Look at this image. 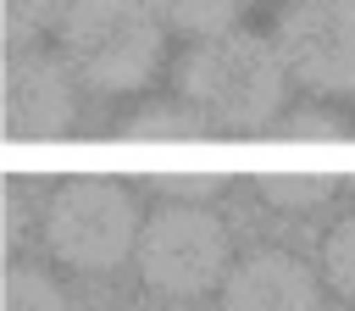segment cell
Masks as SVG:
<instances>
[{"instance_id": "obj_10", "label": "cell", "mask_w": 355, "mask_h": 311, "mask_svg": "<svg viewBox=\"0 0 355 311\" xmlns=\"http://www.w3.org/2000/svg\"><path fill=\"white\" fill-rule=\"evenodd\" d=\"M261 194L283 211H311L333 194V178L327 172H261Z\"/></svg>"}, {"instance_id": "obj_7", "label": "cell", "mask_w": 355, "mask_h": 311, "mask_svg": "<svg viewBox=\"0 0 355 311\" xmlns=\"http://www.w3.org/2000/svg\"><path fill=\"white\" fill-rule=\"evenodd\" d=\"M222 311H316V278L294 255L261 250L227 272Z\"/></svg>"}, {"instance_id": "obj_2", "label": "cell", "mask_w": 355, "mask_h": 311, "mask_svg": "<svg viewBox=\"0 0 355 311\" xmlns=\"http://www.w3.org/2000/svg\"><path fill=\"white\" fill-rule=\"evenodd\" d=\"M166 28L150 0H72L61 11V61L100 94H128L161 67Z\"/></svg>"}, {"instance_id": "obj_5", "label": "cell", "mask_w": 355, "mask_h": 311, "mask_svg": "<svg viewBox=\"0 0 355 311\" xmlns=\"http://www.w3.org/2000/svg\"><path fill=\"white\" fill-rule=\"evenodd\" d=\"M283 78L316 94H355V0H294L272 39Z\"/></svg>"}, {"instance_id": "obj_13", "label": "cell", "mask_w": 355, "mask_h": 311, "mask_svg": "<svg viewBox=\"0 0 355 311\" xmlns=\"http://www.w3.org/2000/svg\"><path fill=\"white\" fill-rule=\"evenodd\" d=\"M327 283L355 300V217H344L333 233H327Z\"/></svg>"}, {"instance_id": "obj_1", "label": "cell", "mask_w": 355, "mask_h": 311, "mask_svg": "<svg viewBox=\"0 0 355 311\" xmlns=\"http://www.w3.org/2000/svg\"><path fill=\"white\" fill-rule=\"evenodd\" d=\"M183 106L211 128H266L283 106V61L261 33H205L178 67Z\"/></svg>"}, {"instance_id": "obj_12", "label": "cell", "mask_w": 355, "mask_h": 311, "mask_svg": "<svg viewBox=\"0 0 355 311\" xmlns=\"http://www.w3.org/2000/svg\"><path fill=\"white\" fill-rule=\"evenodd\" d=\"M266 139H316V144H338V139H349V128L338 122V117H327V111H288V117H272L266 122Z\"/></svg>"}, {"instance_id": "obj_6", "label": "cell", "mask_w": 355, "mask_h": 311, "mask_svg": "<svg viewBox=\"0 0 355 311\" xmlns=\"http://www.w3.org/2000/svg\"><path fill=\"white\" fill-rule=\"evenodd\" d=\"M72 72L50 50H17L6 67V133L11 139H55L72 122Z\"/></svg>"}, {"instance_id": "obj_15", "label": "cell", "mask_w": 355, "mask_h": 311, "mask_svg": "<svg viewBox=\"0 0 355 311\" xmlns=\"http://www.w3.org/2000/svg\"><path fill=\"white\" fill-rule=\"evenodd\" d=\"M222 178L216 172H161V189L166 194H183V200H205Z\"/></svg>"}, {"instance_id": "obj_11", "label": "cell", "mask_w": 355, "mask_h": 311, "mask_svg": "<svg viewBox=\"0 0 355 311\" xmlns=\"http://www.w3.org/2000/svg\"><path fill=\"white\" fill-rule=\"evenodd\" d=\"M6 311H67V300L39 267H11L6 272Z\"/></svg>"}, {"instance_id": "obj_14", "label": "cell", "mask_w": 355, "mask_h": 311, "mask_svg": "<svg viewBox=\"0 0 355 311\" xmlns=\"http://www.w3.org/2000/svg\"><path fill=\"white\" fill-rule=\"evenodd\" d=\"M55 11H61V0H6V39H11V50H22L44 22H55Z\"/></svg>"}, {"instance_id": "obj_9", "label": "cell", "mask_w": 355, "mask_h": 311, "mask_svg": "<svg viewBox=\"0 0 355 311\" xmlns=\"http://www.w3.org/2000/svg\"><path fill=\"white\" fill-rule=\"evenodd\" d=\"M244 0H150V11L161 17V28H178V33H222L233 17H239Z\"/></svg>"}, {"instance_id": "obj_3", "label": "cell", "mask_w": 355, "mask_h": 311, "mask_svg": "<svg viewBox=\"0 0 355 311\" xmlns=\"http://www.w3.org/2000/svg\"><path fill=\"white\" fill-rule=\"evenodd\" d=\"M44 239L72 267H89V272L116 267L133 255V239H139L133 200L111 178H72L55 189V200L44 211Z\"/></svg>"}, {"instance_id": "obj_8", "label": "cell", "mask_w": 355, "mask_h": 311, "mask_svg": "<svg viewBox=\"0 0 355 311\" xmlns=\"http://www.w3.org/2000/svg\"><path fill=\"white\" fill-rule=\"evenodd\" d=\"M205 122L189 111V106H172V100H161V106H144L139 117H128L122 122V139H139V144H178V139H194Z\"/></svg>"}, {"instance_id": "obj_4", "label": "cell", "mask_w": 355, "mask_h": 311, "mask_svg": "<svg viewBox=\"0 0 355 311\" xmlns=\"http://www.w3.org/2000/svg\"><path fill=\"white\" fill-rule=\"evenodd\" d=\"M139 272L161 294H205L227 267V228L200 205H166L139 228Z\"/></svg>"}]
</instances>
